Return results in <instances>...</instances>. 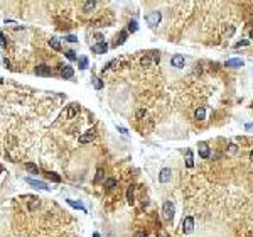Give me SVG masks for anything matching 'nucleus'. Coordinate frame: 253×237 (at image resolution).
<instances>
[{"label":"nucleus","mask_w":253,"mask_h":237,"mask_svg":"<svg viewBox=\"0 0 253 237\" xmlns=\"http://www.w3.org/2000/svg\"><path fill=\"white\" fill-rule=\"evenodd\" d=\"M174 212H176V207H174V202L172 200H165L162 205V217L165 220H171L174 217Z\"/></svg>","instance_id":"f257e3e1"},{"label":"nucleus","mask_w":253,"mask_h":237,"mask_svg":"<svg viewBox=\"0 0 253 237\" xmlns=\"http://www.w3.org/2000/svg\"><path fill=\"white\" fill-rule=\"evenodd\" d=\"M160 19H162V14L159 12V10H154V12H150L145 15V22L149 24L150 27H157L159 26Z\"/></svg>","instance_id":"f03ea898"},{"label":"nucleus","mask_w":253,"mask_h":237,"mask_svg":"<svg viewBox=\"0 0 253 237\" xmlns=\"http://www.w3.org/2000/svg\"><path fill=\"white\" fill-rule=\"evenodd\" d=\"M91 51H93L94 54H105V53L108 51V44L105 43V41H98L96 44L91 46Z\"/></svg>","instance_id":"7ed1b4c3"},{"label":"nucleus","mask_w":253,"mask_h":237,"mask_svg":"<svg viewBox=\"0 0 253 237\" xmlns=\"http://www.w3.org/2000/svg\"><path fill=\"white\" fill-rule=\"evenodd\" d=\"M194 230V219L193 217H186L182 220V232L184 234H191Z\"/></svg>","instance_id":"20e7f679"},{"label":"nucleus","mask_w":253,"mask_h":237,"mask_svg":"<svg viewBox=\"0 0 253 237\" xmlns=\"http://www.w3.org/2000/svg\"><path fill=\"white\" fill-rule=\"evenodd\" d=\"M26 181L29 183L30 186H34V188H39V190H49V185H47L46 181L34 180V178H26Z\"/></svg>","instance_id":"39448f33"},{"label":"nucleus","mask_w":253,"mask_h":237,"mask_svg":"<svg viewBox=\"0 0 253 237\" xmlns=\"http://www.w3.org/2000/svg\"><path fill=\"white\" fill-rule=\"evenodd\" d=\"M59 69H61V76L64 78V80H69V78H73V75H74L73 66H69V65H61Z\"/></svg>","instance_id":"423d86ee"},{"label":"nucleus","mask_w":253,"mask_h":237,"mask_svg":"<svg viewBox=\"0 0 253 237\" xmlns=\"http://www.w3.org/2000/svg\"><path fill=\"white\" fill-rule=\"evenodd\" d=\"M35 75H37V76H51L52 69L47 65H39L37 68H35Z\"/></svg>","instance_id":"0eeeda50"},{"label":"nucleus","mask_w":253,"mask_h":237,"mask_svg":"<svg viewBox=\"0 0 253 237\" xmlns=\"http://www.w3.org/2000/svg\"><path fill=\"white\" fill-rule=\"evenodd\" d=\"M172 178V171L169 168H164L162 171L159 173V181L160 183H167V181H171Z\"/></svg>","instance_id":"6e6552de"},{"label":"nucleus","mask_w":253,"mask_h":237,"mask_svg":"<svg viewBox=\"0 0 253 237\" xmlns=\"http://www.w3.org/2000/svg\"><path fill=\"white\" fill-rule=\"evenodd\" d=\"M184 56H182V54H174V56H172V59H171V65L172 66H176V68H182V66H184Z\"/></svg>","instance_id":"1a4fd4ad"},{"label":"nucleus","mask_w":253,"mask_h":237,"mask_svg":"<svg viewBox=\"0 0 253 237\" xmlns=\"http://www.w3.org/2000/svg\"><path fill=\"white\" fill-rule=\"evenodd\" d=\"M243 65H245L243 59H240V58H233V59H228L224 66H228V68H241Z\"/></svg>","instance_id":"9d476101"},{"label":"nucleus","mask_w":253,"mask_h":237,"mask_svg":"<svg viewBox=\"0 0 253 237\" xmlns=\"http://www.w3.org/2000/svg\"><path fill=\"white\" fill-rule=\"evenodd\" d=\"M199 156H201L202 159H208L209 158V147H208L206 142H199Z\"/></svg>","instance_id":"9b49d317"},{"label":"nucleus","mask_w":253,"mask_h":237,"mask_svg":"<svg viewBox=\"0 0 253 237\" xmlns=\"http://www.w3.org/2000/svg\"><path fill=\"white\" fill-rule=\"evenodd\" d=\"M93 139H94V132H93V130H88V132H85L83 136H79L78 141L81 142V144H86V142H91Z\"/></svg>","instance_id":"f8f14e48"},{"label":"nucleus","mask_w":253,"mask_h":237,"mask_svg":"<svg viewBox=\"0 0 253 237\" xmlns=\"http://www.w3.org/2000/svg\"><path fill=\"white\" fill-rule=\"evenodd\" d=\"M127 36H128V30H122L120 34H118V37H116V41L113 43V46H120V44H123L125 41H127Z\"/></svg>","instance_id":"ddd939ff"},{"label":"nucleus","mask_w":253,"mask_h":237,"mask_svg":"<svg viewBox=\"0 0 253 237\" xmlns=\"http://www.w3.org/2000/svg\"><path fill=\"white\" fill-rule=\"evenodd\" d=\"M78 112H79V105L73 104V105H69V110H68V114H66V117H68V119H73Z\"/></svg>","instance_id":"4468645a"},{"label":"nucleus","mask_w":253,"mask_h":237,"mask_svg":"<svg viewBox=\"0 0 253 237\" xmlns=\"http://www.w3.org/2000/svg\"><path fill=\"white\" fill-rule=\"evenodd\" d=\"M194 117H196V120H204V119H206V108L199 107L196 110V114H194Z\"/></svg>","instance_id":"2eb2a0df"},{"label":"nucleus","mask_w":253,"mask_h":237,"mask_svg":"<svg viewBox=\"0 0 253 237\" xmlns=\"http://www.w3.org/2000/svg\"><path fill=\"white\" fill-rule=\"evenodd\" d=\"M49 46H51L54 51H59V49H61V41L57 37H51V39H49Z\"/></svg>","instance_id":"dca6fc26"},{"label":"nucleus","mask_w":253,"mask_h":237,"mask_svg":"<svg viewBox=\"0 0 253 237\" xmlns=\"http://www.w3.org/2000/svg\"><path fill=\"white\" fill-rule=\"evenodd\" d=\"M26 169L30 175H39V168H37V164H34V163H26Z\"/></svg>","instance_id":"f3484780"},{"label":"nucleus","mask_w":253,"mask_h":237,"mask_svg":"<svg viewBox=\"0 0 253 237\" xmlns=\"http://www.w3.org/2000/svg\"><path fill=\"white\" fill-rule=\"evenodd\" d=\"M78 66H79V69H86V68H88V58H86V56H79V58H78Z\"/></svg>","instance_id":"a211bd4d"},{"label":"nucleus","mask_w":253,"mask_h":237,"mask_svg":"<svg viewBox=\"0 0 253 237\" xmlns=\"http://www.w3.org/2000/svg\"><path fill=\"white\" fill-rule=\"evenodd\" d=\"M68 203L71 205V207H74V208H78V210H83L85 212L86 208L83 207V203H79V202H76V200H68Z\"/></svg>","instance_id":"6ab92c4d"},{"label":"nucleus","mask_w":253,"mask_h":237,"mask_svg":"<svg viewBox=\"0 0 253 237\" xmlns=\"http://www.w3.org/2000/svg\"><path fill=\"white\" fill-rule=\"evenodd\" d=\"M94 5H96V2H93V0H88V2H85V5H83V10H85V12H90Z\"/></svg>","instance_id":"aec40b11"},{"label":"nucleus","mask_w":253,"mask_h":237,"mask_svg":"<svg viewBox=\"0 0 253 237\" xmlns=\"http://www.w3.org/2000/svg\"><path fill=\"white\" fill-rule=\"evenodd\" d=\"M186 166H187V168H193V166H194L193 152H191V151H187V156H186Z\"/></svg>","instance_id":"412c9836"},{"label":"nucleus","mask_w":253,"mask_h":237,"mask_svg":"<svg viewBox=\"0 0 253 237\" xmlns=\"http://www.w3.org/2000/svg\"><path fill=\"white\" fill-rule=\"evenodd\" d=\"M115 186H116L115 178H108V180H105V188H115Z\"/></svg>","instance_id":"4be33fe9"},{"label":"nucleus","mask_w":253,"mask_h":237,"mask_svg":"<svg viewBox=\"0 0 253 237\" xmlns=\"http://www.w3.org/2000/svg\"><path fill=\"white\" fill-rule=\"evenodd\" d=\"M64 54H66V58H68V59H71V61H76V59H78V54H76V51H73V49H69V51H66Z\"/></svg>","instance_id":"5701e85b"},{"label":"nucleus","mask_w":253,"mask_h":237,"mask_svg":"<svg viewBox=\"0 0 253 237\" xmlns=\"http://www.w3.org/2000/svg\"><path fill=\"white\" fill-rule=\"evenodd\" d=\"M127 202H128L130 205L133 203V188H132V186L127 188Z\"/></svg>","instance_id":"b1692460"},{"label":"nucleus","mask_w":253,"mask_h":237,"mask_svg":"<svg viewBox=\"0 0 253 237\" xmlns=\"http://www.w3.org/2000/svg\"><path fill=\"white\" fill-rule=\"evenodd\" d=\"M46 176L49 178V180L56 181V183H59V181H61V176H57L56 173H51V171H47V173H46Z\"/></svg>","instance_id":"393cba45"},{"label":"nucleus","mask_w":253,"mask_h":237,"mask_svg":"<svg viewBox=\"0 0 253 237\" xmlns=\"http://www.w3.org/2000/svg\"><path fill=\"white\" fill-rule=\"evenodd\" d=\"M138 26H137V21H130L128 22V32H137Z\"/></svg>","instance_id":"a878e982"},{"label":"nucleus","mask_w":253,"mask_h":237,"mask_svg":"<svg viewBox=\"0 0 253 237\" xmlns=\"http://www.w3.org/2000/svg\"><path fill=\"white\" fill-rule=\"evenodd\" d=\"M93 85L96 90H100V88H103V82L100 80V78H93Z\"/></svg>","instance_id":"bb28decb"},{"label":"nucleus","mask_w":253,"mask_h":237,"mask_svg":"<svg viewBox=\"0 0 253 237\" xmlns=\"http://www.w3.org/2000/svg\"><path fill=\"white\" fill-rule=\"evenodd\" d=\"M228 152H230V154H236V152H238V146H236V144H230V146H228Z\"/></svg>","instance_id":"cd10ccee"},{"label":"nucleus","mask_w":253,"mask_h":237,"mask_svg":"<svg viewBox=\"0 0 253 237\" xmlns=\"http://www.w3.org/2000/svg\"><path fill=\"white\" fill-rule=\"evenodd\" d=\"M140 65H142V66H149V65H150V56H143V58H142V59H140Z\"/></svg>","instance_id":"c85d7f7f"},{"label":"nucleus","mask_w":253,"mask_h":237,"mask_svg":"<svg viewBox=\"0 0 253 237\" xmlns=\"http://www.w3.org/2000/svg\"><path fill=\"white\" fill-rule=\"evenodd\" d=\"M116 63H118V61H116V59H112V61H110V63H106V65L103 66V71H105V69H110V68H113V66H115Z\"/></svg>","instance_id":"c756f323"},{"label":"nucleus","mask_w":253,"mask_h":237,"mask_svg":"<svg viewBox=\"0 0 253 237\" xmlns=\"http://www.w3.org/2000/svg\"><path fill=\"white\" fill-rule=\"evenodd\" d=\"M135 115H137V119H142V117L145 115V108H138L137 112H135Z\"/></svg>","instance_id":"7c9ffc66"},{"label":"nucleus","mask_w":253,"mask_h":237,"mask_svg":"<svg viewBox=\"0 0 253 237\" xmlns=\"http://www.w3.org/2000/svg\"><path fill=\"white\" fill-rule=\"evenodd\" d=\"M101 178H103V169H98V173H96V178H94V181L98 183V181H101Z\"/></svg>","instance_id":"2f4dec72"},{"label":"nucleus","mask_w":253,"mask_h":237,"mask_svg":"<svg viewBox=\"0 0 253 237\" xmlns=\"http://www.w3.org/2000/svg\"><path fill=\"white\" fill-rule=\"evenodd\" d=\"M250 44V41H240V43H236L235 44V47H241V46H248Z\"/></svg>","instance_id":"473e14b6"},{"label":"nucleus","mask_w":253,"mask_h":237,"mask_svg":"<svg viewBox=\"0 0 253 237\" xmlns=\"http://www.w3.org/2000/svg\"><path fill=\"white\" fill-rule=\"evenodd\" d=\"M66 41H68V43H76L78 37L76 36H66Z\"/></svg>","instance_id":"72a5a7b5"},{"label":"nucleus","mask_w":253,"mask_h":237,"mask_svg":"<svg viewBox=\"0 0 253 237\" xmlns=\"http://www.w3.org/2000/svg\"><path fill=\"white\" fill-rule=\"evenodd\" d=\"M133 237H147V232H143V230H142V232H135Z\"/></svg>","instance_id":"f704fd0d"},{"label":"nucleus","mask_w":253,"mask_h":237,"mask_svg":"<svg viewBox=\"0 0 253 237\" xmlns=\"http://www.w3.org/2000/svg\"><path fill=\"white\" fill-rule=\"evenodd\" d=\"M118 130H120L122 134H127V129H125V127H118Z\"/></svg>","instance_id":"c9c22d12"},{"label":"nucleus","mask_w":253,"mask_h":237,"mask_svg":"<svg viewBox=\"0 0 253 237\" xmlns=\"http://www.w3.org/2000/svg\"><path fill=\"white\" fill-rule=\"evenodd\" d=\"M250 159H251V161H253V151H251V152H250Z\"/></svg>","instance_id":"e433bc0d"},{"label":"nucleus","mask_w":253,"mask_h":237,"mask_svg":"<svg viewBox=\"0 0 253 237\" xmlns=\"http://www.w3.org/2000/svg\"><path fill=\"white\" fill-rule=\"evenodd\" d=\"M250 37H251V39H253V29H251V32H250Z\"/></svg>","instance_id":"4c0bfd02"}]
</instances>
